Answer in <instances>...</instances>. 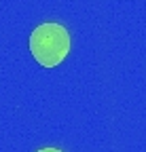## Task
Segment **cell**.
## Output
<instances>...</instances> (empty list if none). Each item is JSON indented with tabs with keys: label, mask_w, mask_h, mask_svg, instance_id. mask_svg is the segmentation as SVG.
Segmentation results:
<instances>
[{
	"label": "cell",
	"mask_w": 146,
	"mask_h": 152,
	"mask_svg": "<svg viewBox=\"0 0 146 152\" xmlns=\"http://www.w3.org/2000/svg\"><path fill=\"white\" fill-rule=\"evenodd\" d=\"M30 51L40 66L53 68L70 53V34L59 23H43L30 34Z\"/></svg>",
	"instance_id": "obj_1"
},
{
	"label": "cell",
	"mask_w": 146,
	"mask_h": 152,
	"mask_svg": "<svg viewBox=\"0 0 146 152\" xmlns=\"http://www.w3.org/2000/svg\"><path fill=\"white\" fill-rule=\"evenodd\" d=\"M38 152H62V150H57V148H43V150H38Z\"/></svg>",
	"instance_id": "obj_2"
}]
</instances>
